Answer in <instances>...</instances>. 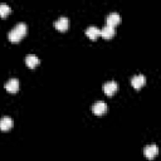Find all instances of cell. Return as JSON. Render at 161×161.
I'll return each mask as SVG.
<instances>
[{
  "label": "cell",
  "instance_id": "obj_1",
  "mask_svg": "<svg viewBox=\"0 0 161 161\" xmlns=\"http://www.w3.org/2000/svg\"><path fill=\"white\" fill-rule=\"evenodd\" d=\"M26 30H28V28H26V24L25 23H18L11 30H10V33H9V40L11 42V43H18V42H20L24 36H25V34H26Z\"/></svg>",
  "mask_w": 161,
  "mask_h": 161
},
{
  "label": "cell",
  "instance_id": "obj_2",
  "mask_svg": "<svg viewBox=\"0 0 161 161\" xmlns=\"http://www.w3.org/2000/svg\"><path fill=\"white\" fill-rule=\"evenodd\" d=\"M158 153V148L155 143H151V145H147L145 148H143V155L148 160H153L155 156Z\"/></svg>",
  "mask_w": 161,
  "mask_h": 161
},
{
  "label": "cell",
  "instance_id": "obj_3",
  "mask_svg": "<svg viewBox=\"0 0 161 161\" xmlns=\"http://www.w3.org/2000/svg\"><path fill=\"white\" fill-rule=\"evenodd\" d=\"M145 83H146V77L143 74H137L131 78V84L135 89H140L141 87L145 86Z\"/></svg>",
  "mask_w": 161,
  "mask_h": 161
},
{
  "label": "cell",
  "instance_id": "obj_4",
  "mask_svg": "<svg viewBox=\"0 0 161 161\" xmlns=\"http://www.w3.org/2000/svg\"><path fill=\"white\" fill-rule=\"evenodd\" d=\"M117 91H118V84L114 80H111V82H107L103 84V92L107 96H113Z\"/></svg>",
  "mask_w": 161,
  "mask_h": 161
},
{
  "label": "cell",
  "instance_id": "obj_5",
  "mask_svg": "<svg viewBox=\"0 0 161 161\" xmlns=\"http://www.w3.org/2000/svg\"><path fill=\"white\" fill-rule=\"evenodd\" d=\"M5 89L9 93H16L19 91V80L16 78H10L6 83H5Z\"/></svg>",
  "mask_w": 161,
  "mask_h": 161
},
{
  "label": "cell",
  "instance_id": "obj_6",
  "mask_svg": "<svg viewBox=\"0 0 161 161\" xmlns=\"http://www.w3.org/2000/svg\"><path fill=\"white\" fill-rule=\"evenodd\" d=\"M92 112L97 116H101V114H104L107 112V104L104 102H96L93 106H92Z\"/></svg>",
  "mask_w": 161,
  "mask_h": 161
},
{
  "label": "cell",
  "instance_id": "obj_7",
  "mask_svg": "<svg viewBox=\"0 0 161 161\" xmlns=\"http://www.w3.org/2000/svg\"><path fill=\"white\" fill-rule=\"evenodd\" d=\"M106 21H107V25H108V26L114 28L116 25H118V24L121 23V16H119L118 13H111V14L107 16Z\"/></svg>",
  "mask_w": 161,
  "mask_h": 161
},
{
  "label": "cell",
  "instance_id": "obj_8",
  "mask_svg": "<svg viewBox=\"0 0 161 161\" xmlns=\"http://www.w3.org/2000/svg\"><path fill=\"white\" fill-rule=\"evenodd\" d=\"M13 125H14L13 118H10V117H8V116H4V117L0 118V130H1V131H4V132L9 131V130L13 127Z\"/></svg>",
  "mask_w": 161,
  "mask_h": 161
},
{
  "label": "cell",
  "instance_id": "obj_9",
  "mask_svg": "<svg viewBox=\"0 0 161 161\" xmlns=\"http://www.w3.org/2000/svg\"><path fill=\"white\" fill-rule=\"evenodd\" d=\"M54 26L59 31H65L68 29V19L65 16H60L54 21Z\"/></svg>",
  "mask_w": 161,
  "mask_h": 161
},
{
  "label": "cell",
  "instance_id": "obj_10",
  "mask_svg": "<svg viewBox=\"0 0 161 161\" xmlns=\"http://www.w3.org/2000/svg\"><path fill=\"white\" fill-rule=\"evenodd\" d=\"M86 35L91 39V40H94V39H97L99 35H101V29H98L97 26H88L87 29H86Z\"/></svg>",
  "mask_w": 161,
  "mask_h": 161
},
{
  "label": "cell",
  "instance_id": "obj_11",
  "mask_svg": "<svg viewBox=\"0 0 161 161\" xmlns=\"http://www.w3.org/2000/svg\"><path fill=\"white\" fill-rule=\"evenodd\" d=\"M39 63H40V60H39V58H38L35 54H28V55L25 57V64H26L30 69L35 68Z\"/></svg>",
  "mask_w": 161,
  "mask_h": 161
},
{
  "label": "cell",
  "instance_id": "obj_12",
  "mask_svg": "<svg viewBox=\"0 0 161 161\" xmlns=\"http://www.w3.org/2000/svg\"><path fill=\"white\" fill-rule=\"evenodd\" d=\"M114 33H116L114 28L108 26V25H104V26L101 29V36L104 38V39H111V38L114 35Z\"/></svg>",
  "mask_w": 161,
  "mask_h": 161
},
{
  "label": "cell",
  "instance_id": "obj_13",
  "mask_svg": "<svg viewBox=\"0 0 161 161\" xmlns=\"http://www.w3.org/2000/svg\"><path fill=\"white\" fill-rule=\"evenodd\" d=\"M10 13H11L10 6H9L8 4H5V3H1V4H0V16H1V18H6Z\"/></svg>",
  "mask_w": 161,
  "mask_h": 161
}]
</instances>
